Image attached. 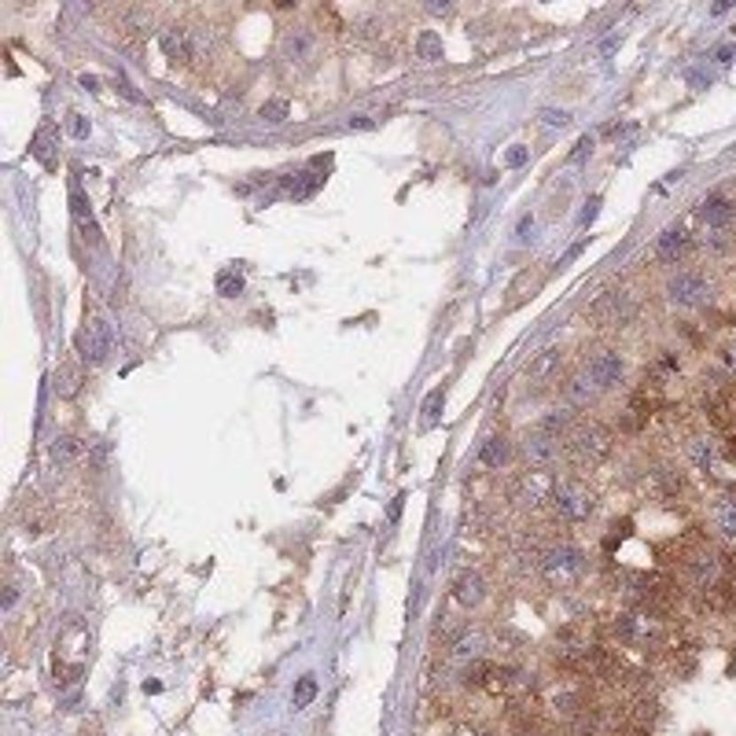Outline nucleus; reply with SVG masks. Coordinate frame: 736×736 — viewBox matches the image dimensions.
I'll list each match as a JSON object with an SVG mask.
<instances>
[{"instance_id": "1", "label": "nucleus", "mask_w": 736, "mask_h": 736, "mask_svg": "<svg viewBox=\"0 0 736 736\" xmlns=\"http://www.w3.org/2000/svg\"><path fill=\"white\" fill-rule=\"evenodd\" d=\"M277 56H280V67H287L294 74H309L321 63V37H317L313 27H287L280 34Z\"/></svg>"}, {"instance_id": "2", "label": "nucleus", "mask_w": 736, "mask_h": 736, "mask_svg": "<svg viewBox=\"0 0 736 736\" xmlns=\"http://www.w3.org/2000/svg\"><path fill=\"white\" fill-rule=\"evenodd\" d=\"M611 450H615V435H611V427H604V424H582V427H575V435L568 442L571 460L582 464V468H597V464H604L611 457Z\"/></svg>"}, {"instance_id": "3", "label": "nucleus", "mask_w": 736, "mask_h": 736, "mask_svg": "<svg viewBox=\"0 0 736 736\" xmlns=\"http://www.w3.org/2000/svg\"><path fill=\"white\" fill-rule=\"evenodd\" d=\"M549 505L556 508V515L563 523H585L589 515H593V508H597L593 494H589V489L582 482H575V479H556Z\"/></svg>"}, {"instance_id": "4", "label": "nucleus", "mask_w": 736, "mask_h": 736, "mask_svg": "<svg viewBox=\"0 0 736 736\" xmlns=\"http://www.w3.org/2000/svg\"><path fill=\"white\" fill-rule=\"evenodd\" d=\"M111 350H114V332H111V325L104 321V317H92V321L78 332V354H82V361L89 368H100V364H107Z\"/></svg>"}, {"instance_id": "5", "label": "nucleus", "mask_w": 736, "mask_h": 736, "mask_svg": "<svg viewBox=\"0 0 736 736\" xmlns=\"http://www.w3.org/2000/svg\"><path fill=\"white\" fill-rule=\"evenodd\" d=\"M667 299L681 309H700L710 299V284H707L703 273H696V269H681V273H674L667 280Z\"/></svg>"}, {"instance_id": "6", "label": "nucleus", "mask_w": 736, "mask_h": 736, "mask_svg": "<svg viewBox=\"0 0 736 736\" xmlns=\"http://www.w3.org/2000/svg\"><path fill=\"white\" fill-rule=\"evenodd\" d=\"M552 482H556V479H549V472H534V468H527V472H520V475L512 479L508 497L520 505V508L537 512V508H542V505L552 497Z\"/></svg>"}, {"instance_id": "7", "label": "nucleus", "mask_w": 736, "mask_h": 736, "mask_svg": "<svg viewBox=\"0 0 736 736\" xmlns=\"http://www.w3.org/2000/svg\"><path fill=\"white\" fill-rule=\"evenodd\" d=\"M520 453L527 460V468H534V472H552L556 464L563 460L560 438H552L545 431H527L523 442H520Z\"/></svg>"}, {"instance_id": "8", "label": "nucleus", "mask_w": 736, "mask_h": 736, "mask_svg": "<svg viewBox=\"0 0 736 736\" xmlns=\"http://www.w3.org/2000/svg\"><path fill=\"white\" fill-rule=\"evenodd\" d=\"M622 372H626V361L615 350H600V354H593V357L585 361V376H589V383H593L597 390L619 387L622 383Z\"/></svg>"}, {"instance_id": "9", "label": "nucleus", "mask_w": 736, "mask_h": 736, "mask_svg": "<svg viewBox=\"0 0 736 736\" xmlns=\"http://www.w3.org/2000/svg\"><path fill=\"white\" fill-rule=\"evenodd\" d=\"M542 571L552 578H578L585 571V556L575 545H552L542 552Z\"/></svg>"}, {"instance_id": "10", "label": "nucleus", "mask_w": 736, "mask_h": 736, "mask_svg": "<svg viewBox=\"0 0 736 736\" xmlns=\"http://www.w3.org/2000/svg\"><path fill=\"white\" fill-rule=\"evenodd\" d=\"M593 317H600L604 325H630L637 317V306L626 291H607L593 302Z\"/></svg>"}, {"instance_id": "11", "label": "nucleus", "mask_w": 736, "mask_h": 736, "mask_svg": "<svg viewBox=\"0 0 736 736\" xmlns=\"http://www.w3.org/2000/svg\"><path fill=\"white\" fill-rule=\"evenodd\" d=\"M159 44H162V56L169 59V63H192L195 59V41H192V27H166L162 34H159Z\"/></svg>"}, {"instance_id": "12", "label": "nucleus", "mask_w": 736, "mask_h": 736, "mask_svg": "<svg viewBox=\"0 0 736 736\" xmlns=\"http://www.w3.org/2000/svg\"><path fill=\"white\" fill-rule=\"evenodd\" d=\"M560 361H563V350H560V347H549V350H542V354H537V357L527 364V380L534 383V387H530V395H542V387L552 383V380L560 376Z\"/></svg>"}, {"instance_id": "13", "label": "nucleus", "mask_w": 736, "mask_h": 736, "mask_svg": "<svg viewBox=\"0 0 736 736\" xmlns=\"http://www.w3.org/2000/svg\"><path fill=\"white\" fill-rule=\"evenodd\" d=\"M486 578L479 575V571H460L457 578H453V600L460 604V607H479L482 600H486Z\"/></svg>"}, {"instance_id": "14", "label": "nucleus", "mask_w": 736, "mask_h": 736, "mask_svg": "<svg viewBox=\"0 0 736 736\" xmlns=\"http://www.w3.org/2000/svg\"><path fill=\"white\" fill-rule=\"evenodd\" d=\"M732 214H736V207H732V200H725L722 192H715V195H707L703 200V207H700V217L707 221V229L710 232H725L729 229V221H732Z\"/></svg>"}, {"instance_id": "15", "label": "nucleus", "mask_w": 736, "mask_h": 736, "mask_svg": "<svg viewBox=\"0 0 736 736\" xmlns=\"http://www.w3.org/2000/svg\"><path fill=\"white\" fill-rule=\"evenodd\" d=\"M689 247H693V239H689V232H681V229H667L659 239H655V258L659 262H667V265H677L685 254H689Z\"/></svg>"}, {"instance_id": "16", "label": "nucleus", "mask_w": 736, "mask_h": 736, "mask_svg": "<svg viewBox=\"0 0 736 736\" xmlns=\"http://www.w3.org/2000/svg\"><path fill=\"white\" fill-rule=\"evenodd\" d=\"M707 416L715 427H732L736 424V390H718L707 398Z\"/></svg>"}, {"instance_id": "17", "label": "nucleus", "mask_w": 736, "mask_h": 736, "mask_svg": "<svg viewBox=\"0 0 736 736\" xmlns=\"http://www.w3.org/2000/svg\"><path fill=\"white\" fill-rule=\"evenodd\" d=\"M689 457H693V464L703 472V475H710V472H718V442H710V438H689Z\"/></svg>"}, {"instance_id": "18", "label": "nucleus", "mask_w": 736, "mask_h": 736, "mask_svg": "<svg viewBox=\"0 0 736 736\" xmlns=\"http://www.w3.org/2000/svg\"><path fill=\"white\" fill-rule=\"evenodd\" d=\"M479 460L486 464V468H505V464L512 460V442L505 438V435H489L486 442H482V450H479Z\"/></svg>"}, {"instance_id": "19", "label": "nucleus", "mask_w": 736, "mask_h": 736, "mask_svg": "<svg viewBox=\"0 0 736 736\" xmlns=\"http://www.w3.org/2000/svg\"><path fill=\"white\" fill-rule=\"evenodd\" d=\"M710 523L715 530L725 537V542H736V497H722L710 508Z\"/></svg>"}, {"instance_id": "20", "label": "nucleus", "mask_w": 736, "mask_h": 736, "mask_svg": "<svg viewBox=\"0 0 736 736\" xmlns=\"http://www.w3.org/2000/svg\"><path fill=\"white\" fill-rule=\"evenodd\" d=\"M563 398H568V405L571 409H578V405H589L597 398V387L589 383V376L582 372V376H571L568 383H563Z\"/></svg>"}, {"instance_id": "21", "label": "nucleus", "mask_w": 736, "mask_h": 736, "mask_svg": "<svg viewBox=\"0 0 736 736\" xmlns=\"http://www.w3.org/2000/svg\"><path fill=\"white\" fill-rule=\"evenodd\" d=\"M82 380H85V372H82L78 364H70V361L59 364V368H56V395H59V398H74V395L82 390Z\"/></svg>"}, {"instance_id": "22", "label": "nucleus", "mask_w": 736, "mask_h": 736, "mask_svg": "<svg viewBox=\"0 0 736 736\" xmlns=\"http://www.w3.org/2000/svg\"><path fill=\"white\" fill-rule=\"evenodd\" d=\"M571 424H575V409H571V405H560V409H552V412L545 416L537 431H545V435H552V438H563V435L571 431Z\"/></svg>"}, {"instance_id": "23", "label": "nucleus", "mask_w": 736, "mask_h": 736, "mask_svg": "<svg viewBox=\"0 0 736 736\" xmlns=\"http://www.w3.org/2000/svg\"><path fill=\"white\" fill-rule=\"evenodd\" d=\"M121 27H126L133 37H147L152 34V12L147 8H126L121 12Z\"/></svg>"}, {"instance_id": "24", "label": "nucleus", "mask_w": 736, "mask_h": 736, "mask_svg": "<svg viewBox=\"0 0 736 736\" xmlns=\"http://www.w3.org/2000/svg\"><path fill=\"white\" fill-rule=\"evenodd\" d=\"M217 294H221V299H239V294H243L239 265H229V269H221V273H217Z\"/></svg>"}, {"instance_id": "25", "label": "nucleus", "mask_w": 736, "mask_h": 736, "mask_svg": "<svg viewBox=\"0 0 736 736\" xmlns=\"http://www.w3.org/2000/svg\"><path fill=\"white\" fill-rule=\"evenodd\" d=\"M659 718V703L655 700H637L630 710V725L633 729H652V722Z\"/></svg>"}, {"instance_id": "26", "label": "nucleus", "mask_w": 736, "mask_h": 736, "mask_svg": "<svg viewBox=\"0 0 736 736\" xmlns=\"http://www.w3.org/2000/svg\"><path fill=\"white\" fill-rule=\"evenodd\" d=\"M78 453H82V442L74 435H63V438L52 442V453H48V457H52V464H70Z\"/></svg>"}, {"instance_id": "27", "label": "nucleus", "mask_w": 736, "mask_h": 736, "mask_svg": "<svg viewBox=\"0 0 736 736\" xmlns=\"http://www.w3.org/2000/svg\"><path fill=\"white\" fill-rule=\"evenodd\" d=\"M416 56L427 59V63L442 59V37H438L435 30H424L420 37H416Z\"/></svg>"}, {"instance_id": "28", "label": "nucleus", "mask_w": 736, "mask_h": 736, "mask_svg": "<svg viewBox=\"0 0 736 736\" xmlns=\"http://www.w3.org/2000/svg\"><path fill=\"white\" fill-rule=\"evenodd\" d=\"M313 696H317V681H313V677L306 674V677H302L299 685H294V693H291V700H294V707H306V703H309Z\"/></svg>"}, {"instance_id": "29", "label": "nucleus", "mask_w": 736, "mask_h": 736, "mask_svg": "<svg viewBox=\"0 0 736 736\" xmlns=\"http://www.w3.org/2000/svg\"><path fill=\"white\" fill-rule=\"evenodd\" d=\"M446 405V387H435L431 395H427V402H424V416H427V424L431 420H438V409Z\"/></svg>"}, {"instance_id": "30", "label": "nucleus", "mask_w": 736, "mask_h": 736, "mask_svg": "<svg viewBox=\"0 0 736 736\" xmlns=\"http://www.w3.org/2000/svg\"><path fill=\"white\" fill-rule=\"evenodd\" d=\"M262 118L265 121H284L287 118V100H265L262 104Z\"/></svg>"}, {"instance_id": "31", "label": "nucleus", "mask_w": 736, "mask_h": 736, "mask_svg": "<svg viewBox=\"0 0 736 736\" xmlns=\"http://www.w3.org/2000/svg\"><path fill=\"white\" fill-rule=\"evenodd\" d=\"M542 121H545V126H552V129H563L571 121V114L568 111H556V107H545L542 111Z\"/></svg>"}, {"instance_id": "32", "label": "nucleus", "mask_w": 736, "mask_h": 736, "mask_svg": "<svg viewBox=\"0 0 736 736\" xmlns=\"http://www.w3.org/2000/svg\"><path fill=\"white\" fill-rule=\"evenodd\" d=\"M450 736H494L486 725H479V722H460V725H453V732Z\"/></svg>"}, {"instance_id": "33", "label": "nucleus", "mask_w": 736, "mask_h": 736, "mask_svg": "<svg viewBox=\"0 0 736 736\" xmlns=\"http://www.w3.org/2000/svg\"><path fill=\"white\" fill-rule=\"evenodd\" d=\"M380 126V118H372V114H357V118H350V129H376Z\"/></svg>"}, {"instance_id": "34", "label": "nucleus", "mask_w": 736, "mask_h": 736, "mask_svg": "<svg viewBox=\"0 0 736 736\" xmlns=\"http://www.w3.org/2000/svg\"><path fill=\"white\" fill-rule=\"evenodd\" d=\"M527 162V147H515V152H508V166H523Z\"/></svg>"}, {"instance_id": "35", "label": "nucleus", "mask_w": 736, "mask_h": 736, "mask_svg": "<svg viewBox=\"0 0 736 736\" xmlns=\"http://www.w3.org/2000/svg\"><path fill=\"white\" fill-rule=\"evenodd\" d=\"M589 152H593V140H589V137H585V140H582V144H578V152H575V155H571V159H575V162H582V159H585V155H589Z\"/></svg>"}, {"instance_id": "36", "label": "nucleus", "mask_w": 736, "mask_h": 736, "mask_svg": "<svg viewBox=\"0 0 736 736\" xmlns=\"http://www.w3.org/2000/svg\"><path fill=\"white\" fill-rule=\"evenodd\" d=\"M15 600H19V589H15V585H8V589H4V611H12V607H15Z\"/></svg>"}, {"instance_id": "37", "label": "nucleus", "mask_w": 736, "mask_h": 736, "mask_svg": "<svg viewBox=\"0 0 736 736\" xmlns=\"http://www.w3.org/2000/svg\"><path fill=\"white\" fill-rule=\"evenodd\" d=\"M74 133H78V137H89V126H85V118H82V114H74Z\"/></svg>"}, {"instance_id": "38", "label": "nucleus", "mask_w": 736, "mask_h": 736, "mask_svg": "<svg viewBox=\"0 0 736 736\" xmlns=\"http://www.w3.org/2000/svg\"><path fill=\"white\" fill-rule=\"evenodd\" d=\"M431 12H435V15H450V12H453V4H431Z\"/></svg>"}, {"instance_id": "39", "label": "nucleus", "mask_w": 736, "mask_h": 736, "mask_svg": "<svg viewBox=\"0 0 736 736\" xmlns=\"http://www.w3.org/2000/svg\"><path fill=\"white\" fill-rule=\"evenodd\" d=\"M622 736H648V729H633V725H630V729H626Z\"/></svg>"}, {"instance_id": "40", "label": "nucleus", "mask_w": 736, "mask_h": 736, "mask_svg": "<svg viewBox=\"0 0 736 736\" xmlns=\"http://www.w3.org/2000/svg\"><path fill=\"white\" fill-rule=\"evenodd\" d=\"M729 364L736 368V342H732V347H729Z\"/></svg>"}]
</instances>
